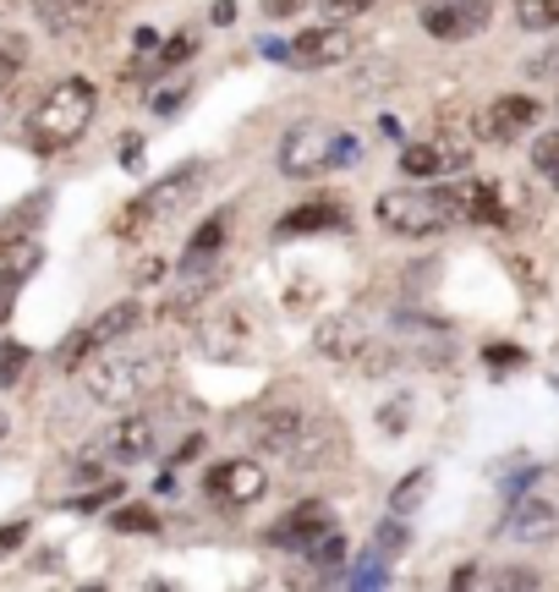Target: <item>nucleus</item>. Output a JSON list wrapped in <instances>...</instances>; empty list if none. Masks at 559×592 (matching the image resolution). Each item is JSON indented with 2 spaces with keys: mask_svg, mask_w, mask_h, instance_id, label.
<instances>
[{
  "mask_svg": "<svg viewBox=\"0 0 559 592\" xmlns=\"http://www.w3.org/2000/svg\"><path fill=\"white\" fill-rule=\"evenodd\" d=\"M50 214V193H34V198H23L7 220H0V253L7 247H18V242H28L34 236V225Z\"/></svg>",
  "mask_w": 559,
  "mask_h": 592,
  "instance_id": "22",
  "label": "nucleus"
},
{
  "mask_svg": "<svg viewBox=\"0 0 559 592\" xmlns=\"http://www.w3.org/2000/svg\"><path fill=\"white\" fill-rule=\"evenodd\" d=\"M389 83H395V67H389V61H362V67L346 78L351 94H379V89H389Z\"/></svg>",
  "mask_w": 559,
  "mask_h": 592,
  "instance_id": "27",
  "label": "nucleus"
},
{
  "mask_svg": "<svg viewBox=\"0 0 559 592\" xmlns=\"http://www.w3.org/2000/svg\"><path fill=\"white\" fill-rule=\"evenodd\" d=\"M28 67V39L23 34H0V94H7Z\"/></svg>",
  "mask_w": 559,
  "mask_h": 592,
  "instance_id": "24",
  "label": "nucleus"
},
{
  "mask_svg": "<svg viewBox=\"0 0 559 592\" xmlns=\"http://www.w3.org/2000/svg\"><path fill=\"white\" fill-rule=\"evenodd\" d=\"M532 171L559 187V132H543V138L532 143Z\"/></svg>",
  "mask_w": 559,
  "mask_h": 592,
  "instance_id": "29",
  "label": "nucleus"
},
{
  "mask_svg": "<svg viewBox=\"0 0 559 592\" xmlns=\"http://www.w3.org/2000/svg\"><path fill=\"white\" fill-rule=\"evenodd\" d=\"M231 18H236V7H231V0H214V12H209V23H220V28H225Z\"/></svg>",
  "mask_w": 559,
  "mask_h": 592,
  "instance_id": "43",
  "label": "nucleus"
},
{
  "mask_svg": "<svg viewBox=\"0 0 559 592\" xmlns=\"http://www.w3.org/2000/svg\"><path fill=\"white\" fill-rule=\"evenodd\" d=\"M526 78H559V45H548L543 56L526 61Z\"/></svg>",
  "mask_w": 559,
  "mask_h": 592,
  "instance_id": "36",
  "label": "nucleus"
},
{
  "mask_svg": "<svg viewBox=\"0 0 559 592\" xmlns=\"http://www.w3.org/2000/svg\"><path fill=\"white\" fill-rule=\"evenodd\" d=\"M160 444H165V417H160V411H132V417H121V422L105 433V455L121 461V466L160 455Z\"/></svg>",
  "mask_w": 559,
  "mask_h": 592,
  "instance_id": "11",
  "label": "nucleus"
},
{
  "mask_svg": "<svg viewBox=\"0 0 559 592\" xmlns=\"http://www.w3.org/2000/svg\"><path fill=\"white\" fill-rule=\"evenodd\" d=\"M12 433V422H7V411H0V439H7Z\"/></svg>",
  "mask_w": 559,
  "mask_h": 592,
  "instance_id": "44",
  "label": "nucleus"
},
{
  "mask_svg": "<svg viewBox=\"0 0 559 592\" xmlns=\"http://www.w3.org/2000/svg\"><path fill=\"white\" fill-rule=\"evenodd\" d=\"M253 340H258V318L247 302L236 297H209L203 302V318H198V351L214 357V362H242L253 357Z\"/></svg>",
  "mask_w": 559,
  "mask_h": 592,
  "instance_id": "4",
  "label": "nucleus"
},
{
  "mask_svg": "<svg viewBox=\"0 0 559 592\" xmlns=\"http://www.w3.org/2000/svg\"><path fill=\"white\" fill-rule=\"evenodd\" d=\"M171 379V351L165 346H105L100 362L83 368V395L94 406H110V411H127L138 401H149L160 384Z\"/></svg>",
  "mask_w": 559,
  "mask_h": 592,
  "instance_id": "1",
  "label": "nucleus"
},
{
  "mask_svg": "<svg viewBox=\"0 0 559 592\" xmlns=\"http://www.w3.org/2000/svg\"><path fill=\"white\" fill-rule=\"evenodd\" d=\"M302 559L313 565V570H340V559H346V543L335 537V526L324 532V537H313L307 548H302Z\"/></svg>",
  "mask_w": 559,
  "mask_h": 592,
  "instance_id": "28",
  "label": "nucleus"
},
{
  "mask_svg": "<svg viewBox=\"0 0 559 592\" xmlns=\"http://www.w3.org/2000/svg\"><path fill=\"white\" fill-rule=\"evenodd\" d=\"M400 171H406L411 182H428V176H461V171H466V143H455L450 132H439L433 143H406Z\"/></svg>",
  "mask_w": 559,
  "mask_h": 592,
  "instance_id": "15",
  "label": "nucleus"
},
{
  "mask_svg": "<svg viewBox=\"0 0 559 592\" xmlns=\"http://www.w3.org/2000/svg\"><path fill=\"white\" fill-rule=\"evenodd\" d=\"M313 346H318L329 362H362V357H368V346H373V335H368V324H362V318L335 313V318H324V324L313 329Z\"/></svg>",
  "mask_w": 559,
  "mask_h": 592,
  "instance_id": "17",
  "label": "nucleus"
},
{
  "mask_svg": "<svg viewBox=\"0 0 559 592\" xmlns=\"http://www.w3.org/2000/svg\"><path fill=\"white\" fill-rule=\"evenodd\" d=\"M23 368H28V346L23 340H0V390L23 384Z\"/></svg>",
  "mask_w": 559,
  "mask_h": 592,
  "instance_id": "30",
  "label": "nucleus"
},
{
  "mask_svg": "<svg viewBox=\"0 0 559 592\" xmlns=\"http://www.w3.org/2000/svg\"><path fill=\"white\" fill-rule=\"evenodd\" d=\"M515 23H521L526 34L559 28V0H515Z\"/></svg>",
  "mask_w": 559,
  "mask_h": 592,
  "instance_id": "25",
  "label": "nucleus"
},
{
  "mask_svg": "<svg viewBox=\"0 0 559 592\" xmlns=\"http://www.w3.org/2000/svg\"><path fill=\"white\" fill-rule=\"evenodd\" d=\"M138 318H143L138 302H116V307H105L100 318H89V324H83L61 351H56V362H61V368H83V357H94V351H105V346H116V340H132Z\"/></svg>",
  "mask_w": 559,
  "mask_h": 592,
  "instance_id": "9",
  "label": "nucleus"
},
{
  "mask_svg": "<svg viewBox=\"0 0 559 592\" xmlns=\"http://www.w3.org/2000/svg\"><path fill=\"white\" fill-rule=\"evenodd\" d=\"M379 581H384V554L373 548V554H368V559L351 570V587H379Z\"/></svg>",
  "mask_w": 559,
  "mask_h": 592,
  "instance_id": "35",
  "label": "nucleus"
},
{
  "mask_svg": "<svg viewBox=\"0 0 559 592\" xmlns=\"http://www.w3.org/2000/svg\"><path fill=\"white\" fill-rule=\"evenodd\" d=\"M488 0H428L422 7V34L439 39V45H461V39H477L488 28Z\"/></svg>",
  "mask_w": 559,
  "mask_h": 592,
  "instance_id": "10",
  "label": "nucleus"
},
{
  "mask_svg": "<svg viewBox=\"0 0 559 592\" xmlns=\"http://www.w3.org/2000/svg\"><path fill=\"white\" fill-rule=\"evenodd\" d=\"M379 422H384V433H406V401H400V406H384Z\"/></svg>",
  "mask_w": 559,
  "mask_h": 592,
  "instance_id": "39",
  "label": "nucleus"
},
{
  "mask_svg": "<svg viewBox=\"0 0 559 592\" xmlns=\"http://www.w3.org/2000/svg\"><path fill=\"white\" fill-rule=\"evenodd\" d=\"M422 494H428V466H417V472L400 477V488L389 494V515H411L422 504Z\"/></svg>",
  "mask_w": 559,
  "mask_h": 592,
  "instance_id": "26",
  "label": "nucleus"
},
{
  "mask_svg": "<svg viewBox=\"0 0 559 592\" xmlns=\"http://www.w3.org/2000/svg\"><path fill=\"white\" fill-rule=\"evenodd\" d=\"M537 116H543L537 100H526V94H504V100L482 105V116H477V138H488V143H515V138H526V127H532Z\"/></svg>",
  "mask_w": 559,
  "mask_h": 592,
  "instance_id": "14",
  "label": "nucleus"
},
{
  "mask_svg": "<svg viewBox=\"0 0 559 592\" xmlns=\"http://www.w3.org/2000/svg\"><path fill=\"white\" fill-rule=\"evenodd\" d=\"M455 204L450 193H422V187H400V193H384L379 198V225L395 231V236H439L444 225H455Z\"/></svg>",
  "mask_w": 559,
  "mask_h": 592,
  "instance_id": "5",
  "label": "nucleus"
},
{
  "mask_svg": "<svg viewBox=\"0 0 559 592\" xmlns=\"http://www.w3.org/2000/svg\"><path fill=\"white\" fill-rule=\"evenodd\" d=\"M203 187V165H182V171H171L165 182H154L138 204H127V214L116 220V231L121 236H132V231H143V225H154L160 214H171V209H182L193 193Z\"/></svg>",
  "mask_w": 559,
  "mask_h": 592,
  "instance_id": "8",
  "label": "nucleus"
},
{
  "mask_svg": "<svg viewBox=\"0 0 559 592\" xmlns=\"http://www.w3.org/2000/svg\"><path fill=\"white\" fill-rule=\"evenodd\" d=\"M225 236H231V209L209 214V220L193 231V242H187V253H182V258H198V253H220V247H225Z\"/></svg>",
  "mask_w": 559,
  "mask_h": 592,
  "instance_id": "23",
  "label": "nucleus"
},
{
  "mask_svg": "<svg viewBox=\"0 0 559 592\" xmlns=\"http://www.w3.org/2000/svg\"><path fill=\"white\" fill-rule=\"evenodd\" d=\"M132 45L149 56V50H160V34H154V28H138V34H132Z\"/></svg>",
  "mask_w": 559,
  "mask_h": 592,
  "instance_id": "42",
  "label": "nucleus"
},
{
  "mask_svg": "<svg viewBox=\"0 0 559 592\" xmlns=\"http://www.w3.org/2000/svg\"><path fill=\"white\" fill-rule=\"evenodd\" d=\"M329 526H335L329 504H324V499H307V504H291V510L269 526V543H275V548H296V554H302V548H307L313 537H324Z\"/></svg>",
  "mask_w": 559,
  "mask_h": 592,
  "instance_id": "16",
  "label": "nucleus"
},
{
  "mask_svg": "<svg viewBox=\"0 0 559 592\" xmlns=\"http://www.w3.org/2000/svg\"><path fill=\"white\" fill-rule=\"evenodd\" d=\"M23 537H28V526H23V521H18V526H7V532H0V554H12Z\"/></svg>",
  "mask_w": 559,
  "mask_h": 592,
  "instance_id": "41",
  "label": "nucleus"
},
{
  "mask_svg": "<svg viewBox=\"0 0 559 592\" xmlns=\"http://www.w3.org/2000/svg\"><path fill=\"white\" fill-rule=\"evenodd\" d=\"M351 160H362V143H357L351 132H335V138H329V160H324V171H346Z\"/></svg>",
  "mask_w": 559,
  "mask_h": 592,
  "instance_id": "32",
  "label": "nucleus"
},
{
  "mask_svg": "<svg viewBox=\"0 0 559 592\" xmlns=\"http://www.w3.org/2000/svg\"><path fill=\"white\" fill-rule=\"evenodd\" d=\"M340 225H346V209H340L335 198H324V204L291 209V214L280 220V236H313V231H340Z\"/></svg>",
  "mask_w": 559,
  "mask_h": 592,
  "instance_id": "21",
  "label": "nucleus"
},
{
  "mask_svg": "<svg viewBox=\"0 0 559 592\" xmlns=\"http://www.w3.org/2000/svg\"><path fill=\"white\" fill-rule=\"evenodd\" d=\"M209 494L220 504H231V510H247V504H258L269 494V472L258 461H225V466L209 472Z\"/></svg>",
  "mask_w": 559,
  "mask_h": 592,
  "instance_id": "12",
  "label": "nucleus"
},
{
  "mask_svg": "<svg viewBox=\"0 0 559 592\" xmlns=\"http://www.w3.org/2000/svg\"><path fill=\"white\" fill-rule=\"evenodd\" d=\"M554 526H559V510H554L548 499H521V504L510 510V521H504V537L537 543V537H548Z\"/></svg>",
  "mask_w": 559,
  "mask_h": 592,
  "instance_id": "20",
  "label": "nucleus"
},
{
  "mask_svg": "<svg viewBox=\"0 0 559 592\" xmlns=\"http://www.w3.org/2000/svg\"><path fill=\"white\" fill-rule=\"evenodd\" d=\"M400 543H406V521H384V526H379V537H373V548H379V554H389V548H400Z\"/></svg>",
  "mask_w": 559,
  "mask_h": 592,
  "instance_id": "37",
  "label": "nucleus"
},
{
  "mask_svg": "<svg viewBox=\"0 0 559 592\" xmlns=\"http://www.w3.org/2000/svg\"><path fill=\"white\" fill-rule=\"evenodd\" d=\"M193 56H198V34H182V39L160 45V67H182V61H193Z\"/></svg>",
  "mask_w": 559,
  "mask_h": 592,
  "instance_id": "33",
  "label": "nucleus"
},
{
  "mask_svg": "<svg viewBox=\"0 0 559 592\" xmlns=\"http://www.w3.org/2000/svg\"><path fill=\"white\" fill-rule=\"evenodd\" d=\"M264 56L291 61V67H346L357 56V34L346 23H324V28L296 34L291 45H264Z\"/></svg>",
  "mask_w": 559,
  "mask_h": 592,
  "instance_id": "7",
  "label": "nucleus"
},
{
  "mask_svg": "<svg viewBox=\"0 0 559 592\" xmlns=\"http://www.w3.org/2000/svg\"><path fill=\"white\" fill-rule=\"evenodd\" d=\"M253 444H258L269 461L302 466V461H318V455L329 450V428L313 422L302 406H269V411L253 417Z\"/></svg>",
  "mask_w": 559,
  "mask_h": 592,
  "instance_id": "3",
  "label": "nucleus"
},
{
  "mask_svg": "<svg viewBox=\"0 0 559 592\" xmlns=\"http://www.w3.org/2000/svg\"><path fill=\"white\" fill-rule=\"evenodd\" d=\"M329 138L335 132H324V127H296V132H286V143H280V171L286 176H318L324 171V160H329Z\"/></svg>",
  "mask_w": 559,
  "mask_h": 592,
  "instance_id": "18",
  "label": "nucleus"
},
{
  "mask_svg": "<svg viewBox=\"0 0 559 592\" xmlns=\"http://www.w3.org/2000/svg\"><path fill=\"white\" fill-rule=\"evenodd\" d=\"M368 7H373V0H324V12L340 18V23H346V18H362Z\"/></svg>",
  "mask_w": 559,
  "mask_h": 592,
  "instance_id": "38",
  "label": "nucleus"
},
{
  "mask_svg": "<svg viewBox=\"0 0 559 592\" xmlns=\"http://www.w3.org/2000/svg\"><path fill=\"white\" fill-rule=\"evenodd\" d=\"M94 105H100V94H94L89 78H61V83L45 89V100L34 105V116H28V143H34L39 154L72 149V143L89 132Z\"/></svg>",
  "mask_w": 559,
  "mask_h": 592,
  "instance_id": "2",
  "label": "nucleus"
},
{
  "mask_svg": "<svg viewBox=\"0 0 559 592\" xmlns=\"http://www.w3.org/2000/svg\"><path fill=\"white\" fill-rule=\"evenodd\" d=\"M34 12H39L50 39H83L89 28H100L110 0H34Z\"/></svg>",
  "mask_w": 559,
  "mask_h": 592,
  "instance_id": "13",
  "label": "nucleus"
},
{
  "mask_svg": "<svg viewBox=\"0 0 559 592\" xmlns=\"http://www.w3.org/2000/svg\"><path fill=\"white\" fill-rule=\"evenodd\" d=\"M110 526H116V532H160V515H154L149 504H121V510L110 515Z\"/></svg>",
  "mask_w": 559,
  "mask_h": 592,
  "instance_id": "31",
  "label": "nucleus"
},
{
  "mask_svg": "<svg viewBox=\"0 0 559 592\" xmlns=\"http://www.w3.org/2000/svg\"><path fill=\"white\" fill-rule=\"evenodd\" d=\"M444 193H450V204H455L461 220H477V225H504V220H510L504 193H499L493 182H455V187H444Z\"/></svg>",
  "mask_w": 559,
  "mask_h": 592,
  "instance_id": "19",
  "label": "nucleus"
},
{
  "mask_svg": "<svg viewBox=\"0 0 559 592\" xmlns=\"http://www.w3.org/2000/svg\"><path fill=\"white\" fill-rule=\"evenodd\" d=\"M182 100H187V89H165V94H154V111H160V116H171Z\"/></svg>",
  "mask_w": 559,
  "mask_h": 592,
  "instance_id": "40",
  "label": "nucleus"
},
{
  "mask_svg": "<svg viewBox=\"0 0 559 592\" xmlns=\"http://www.w3.org/2000/svg\"><path fill=\"white\" fill-rule=\"evenodd\" d=\"M220 280H225V258L220 253H198V258H182L176 264V280H171V297H165V318H193L203 313L209 297H220Z\"/></svg>",
  "mask_w": 559,
  "mask_h": 592,
  "instance_id": "6",
  "label": "nucleus"
},
{
  "mask_svg": "<svg viewBox=\"0 0 559 592\" xmlns=\"http://www.w3.org/2000/svg\"><path fill=\"white\" fill-rule=\"evenodd\" d=\"M258 7H264V18L286 23V18H302L307 7H324V0H258Z\"/></svg>",
  "mask_w": 559,
  "mask_h": 592,
  "instance_id": "34",
  "label": "nucleus"
}]
</instances>
